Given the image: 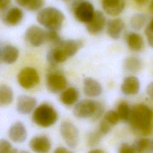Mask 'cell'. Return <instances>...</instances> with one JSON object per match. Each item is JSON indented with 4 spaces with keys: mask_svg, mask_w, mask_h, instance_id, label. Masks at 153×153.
<instances>
[{
    "mask_svg": "<svg viewBox=\"0 0 153 153\" xmlns=\"http://www.w3.org/2000/svg\"><path fill=\"white\" fill-rule=\"evenodd\" d=\"M36 19L39 24L49 30L56 31L62 26L65 20V16L56 8L47 7L38 13Z\"/></svg>",
    "mask_w": 153,
    "mask_h": 153,
    "instance_id": "cell-2",
    "label": "cell"
},
{
    "mask_svg": "<svg viewBox=\"0 0 153 153\" xmlns=\"http://www.w3.org/2000/svg\"><path fill=\"white\" fill-rule=\"evenodd\" d=\"M11 2V0H0V8L1 10H5Z\"/></svg>",
    "mask_w": 153,
    "mask_h": 153,
    "instance_id": "cell-36",
    "label": "cell"
},
{
    "mask_svg": "<svg viewBox=\"0 0 153 153\" xmlns=\"http://www.w3.org/2000/svg\"><path fill=\"white\" fill-rule=\"evenodd\" d=\"M10 139L16 143H22L27 138V130L25 125L17 121L11 126L8 130Z\"/></svg>",
    "mask_w": 153,
    "mask_h": 153,
    "instance_id": "cell-13",
    "label": "cell"
},
{
    "mask_svg": "<svg viewBox=\"0 0 153 153\" xmlns=\"http://www.w3.org/2000/svg\"><path fill=\"white\" fill-rule=\"evenodd\" d=\"M101 4L104 11L111 16H117L124 9V0H101Z\"/></svg>",
    "mask_w": 153,
    "mask_h": 153,
    "instance_id": "cell-12",
    "label": "cell"
},
{
    "mask_svg": "<svg viewBox=\"0 0 153 153\" xmlns=\"http://www.w3.org/2000/svg\"><path fill=\"white\" fill-rule=\"evenodd\" d=\"M94 7L90 2L81 1L74 8V13L76 19L80 22L88 23L94 14Z\"/></svg>",
    "mask_w": 153,
    "mask_h": 153,
    "instance_id": "cell-8",
    "label": "cell"
},
{
    "mask_svg": "<svg viewBox=\"0 0 153 153\" xmlns=\"http://www.w3.org/2000/svg\"><path fill=\"white\" fill-rule=\"evenodd\" d=\"M23 13L22 10L17 7H13L8 10L5 13L4 20L5 23L10 26H16L22 20Z\"/></svg>",
    "mask_w": 153,
    "mask_h": 153,
    "instance_id": "cell-20",
    "label": "cell"
},
{
    "mask_svg": "<svg viewBox=\"0 0 153 153\" xmlns=\"http://www.w3.org/2000/svg\"><path fill=\"white\" fill-rule=\"evenodd\" d=\"M103 119H105L112 126L117 124L120 120V118L117 112L113 110L107 111L104 115Z\"/></svg>",
    "mask_w": 153,
    "mask_h": 153,
    "instance_id": "cell-30",
    "label": "cell"
},
{
    "mask_svg": "<svg viewBox=\"0 0 153 153\" xmlns=\"http://www.w3.org/2000/svg\"><path fill=\"white\" fill-rule=\"evenodd\" d=\"M88 153H106L105 151L100 149H94L90 151Z\"/></svg>",
    "mask_w": 153,
    "mask_h": 153,
    "instance_id": "cell-38",
    "label": "cell"
},
{
    "mask_svg": "<svg viewBox=\"0 0 153 153\" xmlns=\"http://www.w3.org/2000/svg\"><path fill=\"white\" fill-rule=\"evenodd\" d=\"M103 107L102 105L91 99H83L78 102L74 106L73 114L78 118H92L96 120L102 114Z\"/></svg>",
    "mask_w": 153,
    "mask_h": 153,
    "instance_id": "cell-3",
    "label": "cell"
},
{
    "mask_svg": "<svg viewBox=\"0 0 153 153\" xmlns=\"http://www.w3.org/2000/svg\"><path fill=\"white\" fill-rule=\"evenodd\" d=\"M19 153H30V152H29L28 151H22L20 152Z\"/></svg>",
    "mask_w": 153,
    "mask_h": 153,
    "instance_id": "cell-42",
    "label": "cell"
},
{
    "mask_svg": "<svg viewBox=\"0 0 153 153\" xmlns=\"http://www.w3.org/2000/svg\"><path fill=\"white\" fill-rule=\"evenodd\" d=\"M10 142L5 139H1L0 141V153H9L12 149Z\"/></svg>",
    "mask_w": 153,
    "mask_h": 153,
    "instance_id": "cell-33",
    "label": "cell"
},
{
    "mask_svg": "<svg viewBox=\"0 0 153 153\" xmlns=\"http://www.w3.org/2000/svg\"><path fill=\"white\" fill-rule=\"evenodd\" d=\"M112 125H111L109 123L106 121L105 119H103L99 125V131L103 134H108L112 128Z\"/></svg>",
    "mask_w": 153,
    "mask_h": 153,
    "instance_id": "cell-32",
    "label": "cell"
},
{
    "mask_svg": "<svg viewBox=\"0 0 153 153\" xmlns=\"http://www.w3.org/2000/svg\"><path fill=\"white\" fill-rule=\"evenodd\" d=\"M131 109L126 102L120 103L117 107V114L120 120L124 122H127L129 120Z\"/></svg>",
    "mask_w": 153,
    "mask_h": 153,
    "instance_id": "cell-28",
    "label": "cell"
},
{
    "mask_svg": "<svg viewBox=\"0 0 153 153\" xmlns=\"http://www.w3.org/2000/svg\"><path fill=\"white\" fill-rule=\"evenodd\" d=\"M16 1L20 6L31 11L38 10L44 4V0H16Z\"/></svg>",
    "mask_w": 153,
    "mask_h": 153,
    "instance_id": "cell-26",
    "label": "cell"
},
{
    "mask_svg": "<svg viewBox=\"0 0 153 153\" xmlns=\"http://www.w3.org/2000/svg\"><path fill=\"white\" fill-rule=\"evenodd\" d=\"M60 133L65 143L71 148H76L79 143V132L76 127L69 121H63L60 126Z\"/></svg>",
    "mask_w": 153,
    "mask_h": 153,
    "instance_id": "cell-5",
    "label": "cell"
},
{
    "mask_svg": "<svg viewBox=\"0 0 153 153\" xmlns=\"http://www.w3.org/2000/svg\"><path fill=\"white\" fill-rule=\"evenodd\" d=\"M37 103L36 99L27 95H22L17 99V110L22 114H28L35 108Z\"/></svg>",
    "mask_w": 153,
    "mask_h": 153,
    "instance_id": "cell-14",
    "label": "cell"
},
{
    "mask_svg": "<svg viewBox=\"0 0 153 153\" xmlns=\"http://www.w3.org/2000/svg\"><path fill=\"white\" fill-rule=\"evenodd\" d=\"M153 112L146 105L140 103L134 105L130 112L129 124L136 133L146 136L151 132V122Z\"/></svg>",
    "mask_w": 153,
    "mask_h": 153,
    "instance_id": "cell-1",
    "label": "cell"
},
{
    "mask_svg": "<svg viewBox=\"0 0 153 153\" xmlns=\"http://www.w3.org/2000/svg\"><path fill=\"white\" fill-rule=\"evenodd\" d=\"M119 153H136L133 145L127 143L121 144L119 149Z\"/></svg>",
    "mask_w": 153,
    "mask_h": 153,
    "instance_id": "cell-34",
    "label": "cell"
},
{
    "mask_svg": "<svg viewBox=\"0 0 153 153\" xmlns=\"http://www.w3.org/2000/svg\"><path fill=\"white\" fill-rule=\"evenodd\" d=\"M82 45L81 40L69 39L66 41H62L60 43L55 47H60L67 56L68 58L75 55Z\"/></svg>",
    "mask_w": 153,
    "mask_h": 153,
    "instance_id": "cell-17",
    "label": "cell"
},
{
    "mask_svg": "<svg viewBox=\"0 0 153 153\" xmlns=\"http://www.w3.org/2000/svg\"><path fill=\"white\" fill-rule=\"evenodd\" d=\"M136 3L139 5H145L149 1V0H133Z\"/></svg>",
    "mask_w": 153,
    "mask_h": 153,
    "instance_id": "cell-39",
    "label": "cell"
},
{
    "mask_svg": "<svg viewBox=\"0 0 153 153\" xmlns=\"http://www.w3.org/2000/svg\"><path fill=\"white\" fill-rule=\"evenodd\" d=\"M19 84L25 89H30L37 85L40 81L38 71L33 68H23L17 76Z\"/></svg>",
    "mask_w": 153,
    "mask_h": 153,
    "instance_id": "cell-6",
    "label": "cell"
},
{
    "mask_svg": "<svg viewBox=\"0 0 153 153\" xmlns=\"http://www.w3.org/2000/svg\"><path fill=\"white\" fill-rule=\"evenodd\" d=\"M29 145L30 149L35 153H48L51 147L49 138L45 135H39L32 137Z\"/></svg>",
    "mask_w": 153,
    "mask_h": 153,
    "instance_id": "cell-10",
    "label": "cell"
},
{
    "mask_svg": "<svg viewBox=\"0 0 153 153\" xmlns=\"http://www.w3.org/2000/svg\"><path fill=\"white\" fill-rule=\"evenodd\" d=\"M133 146L136 153H151L153 151V140L148 138H140L136 140Z\"/></svg>",
    "mask_w": 153,
    "mask_h": 153,
    "instance_id": "cell-24",
    "label": "cell"
},
{
    "mask_svg": "<svg viewBox=\"0 0 153 153\" xmlns=\"http://www.w3.org/2000/svg\"><path fill=\"white\" fill-rule=\"evenodd\" d=\"M103 136V134L99 131H94L90 133L87 137V143L90 147H93L97 145Z\"/></svg>",
    "mask_w": 153,
    "mask_h": 153,
    "instance_id": "cell-29",
    "label": "cell"
},
{
    "mask_svg": "<svg viewBox=\"0 0 153 153\" xmlns=\"http://www.w3.org/2000/svg\"><path fill=\"white\" fill-rule=\"evenodd\" d=\"M79 97L78 91L74 87H69L64 90L60 96V100L62 103L71 106L76 102Z\"/></svg>",
    "mask_w": 153,
    "mask_h": 153,
    "instance_id": "cell-21",
    "label": "cell"
},
{
    "mask_svg": "<svg viewBox=\"0 0 153 153\" xmlns=\"http://www.w3.org/2000/svg\"><path fill=\"white\" fill-rule=\"evenodd\" d=\"M53 153H74L73 152L67 149L65 147H62V146H60L57 148L54 151Z\"/></svg>",
    "mask_w": 153,
    "mask_h": 153,
    "instance_id": "cell-37",
    "label": "cell"
},
{
    "mask_svg": "<svg viewBox=\"0 0 153 153\" xmlns=\"http://www.w3.org/2000/svg\"><path fill=\"white\" fill-rule=\"evenodd\" d=\"M140 90V82L135 76H128L124 78L121 85V90L123 94L127 96L137 94Z\"/></svg>",
    "mask_w": 153,
    "mask_h": 153,
    "instance_id": "cell-15",
    "label": "cell"
},
{
    "mask_svg": "<svg viewBox=\"0 0 153 153\" xmlns=\"http://www.w3.org/2000/svg\"><path fill=\"white\" fill-rule=\"evenodd\" d=\"M106 19L103 13L100 11H96L92 19L87 23V30L91 35H97L104 29Z\"/></svg>",
    "mask_w": 153,
    "mask_h": 153,
    "instance_id": "cell-11",
    "label": "cell"
},
{
    "mask_svg": "<svg viewBox=\"0 0 153 153\" xmlns=\"http://www.w3.org/2000/svg\"><path fill=\"white\" fill-rule=\"evenodd\" d=\"M126 41L128 48L133 51H140L144 45L142 37L135 32L129 33L127 36Z\"/></svg>",
    "mask_w": 153,
    "mask_h": 153,
    "instance_id": "cell-22",
    "label": "cell"
},
{
    "mask_svg": "<svg viewBox=\"0 0 153 153\" xmlns=\"http://www.w3.org/2000/svg\"><path fill=\"white\" fill-rule=\"evenodd\" d=\"M126 71L131 74H135L140 71L142 68V63L140 59L134 56L127 57L123 63Z\"/></svg>",
    "mask_w": 153,
    "mask_h": 153,
    "instance_id": "cell-23",
    "label": "cell"
},
{
    "mask_svg": "<svg viewBox=\"0 0 153 153\" xmlns=\"http://www.w3.org/2000/svg\"><path fill=\"white\" fill-rule=\"evenodd\" d=\"M13 100V91L7 85H1L0 87V105L5 106L10 105Z\"/></svg>",
    "mask_w": 153,
    "mask_h": 153,
    "instance_id": "cell-25",
    "label": "cell"
},
{
    "mask_svg": "<svg viewBox=\"0 0 153 153\" xmlns=\"http://www.w3.org/2000/svg\"><path fill=\"white\" fill-rule=\"evenodd\" d=\"M146 16L143 14L136 13L131 17L130 24L133 29L139 30L143 27L146 22Z\"/></svg>",
    "mask_w": 153,
    "mask_h": 153,
    "instance_id": "cell-27",
    "label": "cell"
},
{
    "mask_svg": "<svg viewBox=\"0 0 153 153\" xmlns=\"http://www.w3.org/2000/svg\"><path fill=\"white\" fill-rule=\"evenodd\" d=\"M124 27L123 21L119 18L111 20L107 24L108 35L114 39H118Z\"/></svg>",
    "mask_w": 153,
    "mask_h": 153,
    "instance_id": "cell-19",
    "label": "cell"
},
{
    "mask_svg": "<svg viewBox=\"0 0 153 153\" xmlns=\"http://www.w3.org/2000/svg\"><path fill=\"white\" fill-rule=\"evenodd\" d=\"M9 153H19V152L17 149L14 148H12Z\"/></svg>",
    "mask_w": 153,
    "mask_h": 153,
    "instance_id": "cell-41",
    "label": "cell"
},
{
    "mask_svg": "<svg viewBox=\"0 0 153 153\" xmlns=\"http://www.w3.org/2000/svg\"><path fill=\"white\" fill-rule=\"evenodd\" d=\"M19 50L12 45H5L1 50V60L5 64L14 63L19 57Z\"/></svg>",
    "mask_w": 153,
    "mask_h": 153,
    "instance_id": "cell-18",
    "label": "cell"
},
{
    "mask_svg": "<svg viewBox=\"0 0 153 153\" xmlns=\"http://www.w3.org/2000/svg\"><path fill=\"white\" fill-rule=\"evenodd\" d=\"M25 39L31 46L39 47L47 41V32L38 26L33 25L26 30Z\"/></svg>",
    "mask_w": 153,
    "mask_h": 153,
    "instance_id": "cell-7",
    "label": "cell"
},
{
    "mask_svg": "<svg viewBox=\"0 0 153 153\" xmlns=\"http://www.w3.org/2000/svg\"><path fill=\"white\" fill-rule=\"evenodd\" d=\"M46 85L49 91L56 93L65 88L67 81L63 75L59 73H51L47 77Z\"/></svg>",
    "mask_w": 153,
    "mask_h": 153,
    "instance_id": "cell-9",
    "label": "cell"
},
{
    "mask_svg": "<svg viewBox=\"0 0 153 153\" xmlns=\"http://www.w3.org/2000/svg\"><path fill=\"white\" fill-rule=\"evenodd\" d=\"M83 91L88 97H97L102 91L100 84L95 79L91 77H86L83 81Z\"/></svg>",
    "mask_w": 153,
    "mask_h": 153,
    "instance_id": "cell-16",
    "label": "cell"
},
{
    "mask_svg": "<svg viewBox=\"0 0 153 153\" xmlns=\"http://www.w3.org/2000/svg\"><path fill=\"white\" fill-rule=\"evenodd\" d=\"M145 33L149 45L153 48V19L147 25L145 30Z\"/></svg>",
    "mask_w": 153,
    "mask_h": 153,
    "instance_id": "cell-31",
    "label": "cell"
},
{
    "mask_svg": "<svg viewBox=\"0 0 153 153\" xmlns=\"http://www.w3.org/2000/svg\"><path fill=\"white\" fill-rule=\"evenodd\" d=\"M32 118L36 125L42 127H48L56 123L58 119V114L51 105L42 103L34 110Z\"/></svg>",
    "mask_w": 153,
    "mask_h": 153,
    "instance_id": "cell-4",
    "label": "cell"
},
{
    "mask_svg": "<svg viewBox=\"0 0 153 153\" xmlns=\"http://www.w3.org/2000/svg\"><path fill=\"white\" fill-rule=\"evenodd\" d=\"M146 93L149 97L153 100V81L150 82L146 88Z\"/></svg>",
    "mask_w": 153,
    "mask_h": 153,
    "instance_id": "cell-35",
    "label": "cell"
},
{
    "mask_svg": "<svg viewBox=\"0 0 153 153\" xmlns=\"http://www.w3.org/2000/svg\"><path fill=\"white\" fill-rule=\"evenodd\" d=\"M149 11L153 14V0H151L150 4H149Z\"/></svg>",
    "mask_w": 153,
    "mask_h": 153,
    "instance_id": "cell-40",
    "label": "cell"
}]
</instances>
